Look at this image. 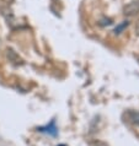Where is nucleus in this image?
I'll use <instances>...</instances> for the list:
<instances>
[{"mask_svg":"<svg viewBox=\"0 0 139 146\" xmlns=\"http://www.w3.org/2000/svg\"><path fill=\"white\" fill-rule=\"evenodd\" d=\"M95 146H106V145H105V144H102V143H96Z\"/></svg>","mask_w":139,"mask_h":146,"instance_id":"nucleus-1","label":"nucleus"}]
</instances>
